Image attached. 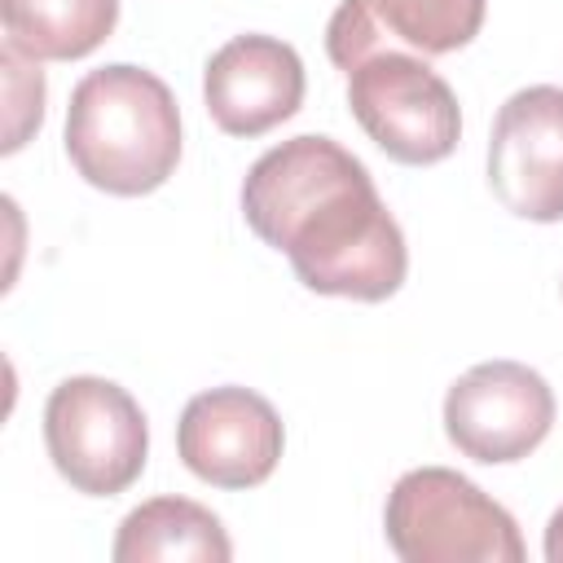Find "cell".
<instances>
[{"label":"cell","instance_id":"1","mask_svg":"<svg viewBox=\"0 0 563 563\" xmlns=\"http://www.w3.org/2000/svg\"><path fill=\"white\" fill-rule=\"evenodd\" d=\"M242 216L317 295L383 303L409 273L405 233L374 176L330 136H290L260 154L242 180Z\"/></svg>","mask_w":563,"mask_h":563},{"label":"cell","instance_id":"2","mask_svg":"<svg viewBox=\"0 0 563 563\" xmlns=\"http://www.w3.org/2000/svg\"><path fill=\"white\" fill-rule=\"evenodd\" d=\"M66 158L101 194H154L180 163L172 88L132 62L88 70L66 106Z\"/></svg>","mask_w":563,"mask_h":563},{"label":"cell","instance_id":"3","mask_svg":"<svg viewBox=\"0 0 563 563\" xmlns=\"http://www.w3.org/2000/svg\"><path fill=\"white\" fill-rule=\"evenodd\" d=\"M383 532L405 563H519L523 537L506 506L449 466L405 471L383 510Z\"/></svg>","mask_w":563,"mask_h":563},{"label":"cell","instance_id":"4","mask_svg":"<svg viewBox=\"0 0 563 563\" xmlns=\"http://www.w3.org/2000/svg\"><path fill=\"white\" fill-rule=\"evenodd\" d=\"M44 444L57 475L88 497H114L145 471L150 427L128 387L75 374L44 405Z\"/></svg>","mask_w":563,"mask_h":563},{"label":"cell","instance_id":"5","mask_svg":"<svg viewBox=\"0 0 563 563\" xmlns=\"http://www.w3.org/2000/svg\"><path fill=\"white\" fill-rule=\"evenodd\" d=\"M347 106L361 132L405 167H431L457 150L462 110L453 88L413 53H374L347 70Z\"/></svg>","mask_w":563,"mask_h":563},{"label":"cell","instance_id":"6","mask_svg":"<svg viewBox=\"0 0 563 563\" xmlns=\"http://www.w3.org/2000/svg\"><path fill=\"white\" fill-rule=\"evenodd\" d=\"M554 427V391L523 361H479L444 391L449 444L484 466L528 457Z\"/></svg>","mask_w":563,"mask_h":563},{"label":"cell","instance_id":"7","mask_svg":"<svg viewBox=\"0 0 563 563\" xmlns=\"http://www.w3.org/2000/svg\"><path fill=\"white\" fill-rule=\"evenodd\" d=\"M488 189L519 220H563V88L532 84L501 101L488 136Z\"/></svg>","mask_w":563,"mask_h":563},{"label":"cell","instance_id":"8","mask_svg":"<svg viewBox=\"0 0 563 563\" xmlns=\"http://www.w3.org/2000/svg\"><path fill=\"white\" fill-rule=\"evenodd\" d=\"M286 449L277 409L251 387L198 391L176 422L180 462L211 488H255L264 484Z\"/></svg>","mask_w":563,"mask_h":563},{"label":"cell","instance_id":"9","mask_svg":"<svg viewBox=\"0 0 563 563\" xmlns=\"http://www.w3.org/2000/svg\"><path fill=\"white\" fill-rule=\"evenodd\" d=\"M202 101L220 132L264 136L303 101V62L277 35H233L202 70Z\"/></svg>","mask_w":563,"mask_h":563},{"label":"cell","instance_id":"10","mask_svg":"<svg viewBox=\"0 0 563 563\" xmlns=\"http://www.w3.org/2000/svg\"><path fill=\"white\" fill-rule=\"evenodd\" d=\"M488 0H343L325 26V53L339 70H356L383 40H400L422 57L466 48L484 26Z\"/></svg>","mask_w":563,"mask_h":563},{"label":"cell","instance_id":"11","mask_svg":"<svg viewBox=\"0 0 563 563\" xmlns=\"http://www.w3.org/2000/svg\"><path fill=\"white\" fill-rule=\"evenodd\" d=\"M114 563H229L224 523L189 497H154L123 515L110 545Z\"/></svg>","mask_w":563,"mask_h":563},{"label":"cell","instance_id":"12","mask_svg":"<svg viewBox=\"0 0 563 563\" xmlns=\"http://www.w3.org/2000/svg\"><path fill=\"white\" fill-rule=\"evenodd\" d=\"M0 22L31 62H75L110 40L119 0H0Z\"/></svg>","mask_w":563,"mask_h":563},{"label":"cell","instance_id":"13","mask_svg":"<svg viewBox=\"0 0 563 563\" xmlns=\"http://www.w3.org/2000/svg\"><path fill=\"white\" fill-rule=\"evenodd\" d=\"M0 66H4V97H9V119H4V145L0 150L13 154V150L26 145V136L44 119V70L26 53H18L13 44H4Z\"/></svg>","mask_w":563,"mask_h":563},{"label":"cell","instance_id":"14","mask_svg":"<svg viewBox=\"0 0 563 563\" xmlns=\"http://www.w3.org/2000/svg\"><path fill=\"white\" fill-rule=\"evenodd\" d=\"M545 559L550 563H563V506L550 515V523H545Z\"/></svg>","mask_w":563,"mask_h":563}]
</instances>
